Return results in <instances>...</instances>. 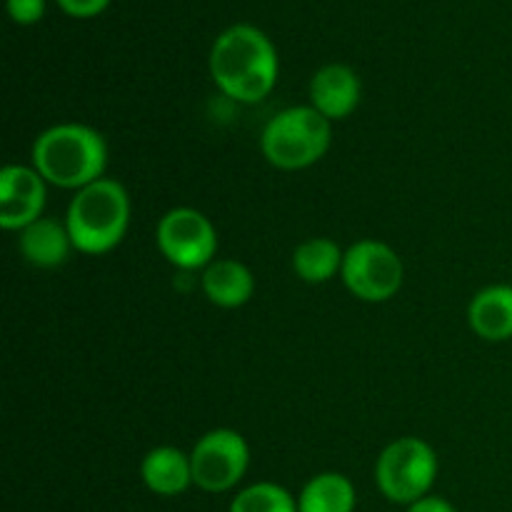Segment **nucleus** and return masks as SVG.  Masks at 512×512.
<instances>
[{
	"mask_svg": "<svg viewBox=\"0 0 512 512\" xmlns=\"http://www.w3.org/2000/svg\"><path fill=\"white\" fill-rule=\"evenodd\" d=\"M215 85L238 103H258L275 88L278 55L268 35L253 25H233L210 50Z\"/></svg>",
	"mask_w": 512,
	"mask_h": 512,
	"instance_id": "nucleus-1",
	"label": "nucleus"
},
{
	"mask_svg": "<svg viewBox=\"0 0 512 512\" xmlns=\"http://www.w3.org/2000/svg\"><path fill=\"white\" fill-rule=\"evenodd\" d=\"M108 145L98 130L80 123L53 125L33 143V168L45 183L83 190L103 178Z\"/></svg>",
	"mask_w": 512,
	"mask_h": 512,
	"instance_id": "nucleus-2",
	"label": "nucleus"
},
{
	"mask_svg": "<svg viewBox=\"0 0 512 512\" xmlns=\"http://www.w3.org/2000/svg\"><path fill=\"white\" fill-rule=\"evenodd\" d=\"M128 223V190L113 178H100L78 190L65 215V228L73 240V248L85 255H103L118 248Z\"/></svg>",
	"mask_w": 512,
	"mask_h": 512,
	"instance_id": "nucleus-3",
	"label": "nucleus"
},
{
	"mask_svg": "<svg viewBox=\"0 0 512 512\" xmlns=\"http://www.w3.org/2000/svg\"><path fill=\"white\" fill-rule=\"evenodd\" d=\"M330 120L313 105L280 110L268 120L260 148L270 165L280 170H303L318 163L330 148Z\"/></svg>",
	"mask_w": 512,
	"mask_h": 512,
	"instance_id": "nucleus-4",
	"label": "nucleus"
},
{
	"mask_svg": "<svg viewBox=\"0 0 512 512\" xmlns=\"http://www.w3.org/2000/svg\"><path fill=\"white\" fill-rule=\"evenodd\" d=\"M438 478V455L425 440L400 438L380 453L375 483L390 503L413 505L428 495Z\"/></svg>",
	"mask_w": 512,
	"mask_h": 512,
	"instance_id": "nucleus-5",
	"label": "nucleus"
},
{
	"mask_svg": "<svg viewBox=\"0 0 512 512\" xmlns=\"http://www.w3.org/2000/svg\"><path fill=\"white\" fill-rule=\"evenodd\" d=\"M340 278L355 298L365 303H385L403 288L405 268L390 245L380 240H360L345 250Z\"/></svg>",
	"mask_w": 512,
	"mask_h": 512,
	"instance_id": "nucleus-6",
	"label": "nucleus"
},
{
	"mask_svg": "<svg viewBox=\"0 0 512 512\" xmlns=\"http://www.w3.org/2000/svg\"><path fill=\"white\" fill-rule=\"evenodd\" d=\"M158 248L175 268H208L218 253V233L200 210L173 208L158 223Z\"/></svg>",
	"mask_w": 512,
	"mask_h": 512,
	"instance_id": "nucleus-7",
	"label": "nucleus"
},
{
	"mask_svg": "<svg viewBox=\"0 0 512 512\" xmlns=\"http://www.w3.org/2000/svg\"><path fill=\"white\" fill-rule=\"evenodd\" d=\"M250 448L238 430L218 428L198 440L190 453L193 483L205 493H225L243 480Z\"/></svg>",
	"mask_w": 512,
	"mask_h": 512,
	"instance_id": "nucleus-8",
	"label": "nucleus"
},
{
	"mask_svg": "<svg viewBox=\"0 0 512 512\" xmlns=\"http://www.w3.org/2000/svg\"><path fill=\"white\" fill-rule=\"evenodd\" d=\"M43 208V175L25 165H5L0 170V225L5 230H23L40 218Z\"/></svg>",
	"mask_w": 512,
	"mask_h": 512,
	"instance_id": "nucleus-9",
	"label": "nucleus"
},
{
	"mask_svg": "<svg viewBox=\"0 0 512 512\" xmlns=\"http://www.w3.org/2000/svg\"><path fill=\"white\" fill-rule=\"evenodd\" d=\"M310 100L318 113L328 120H343L358 108L360 103V80L348 65H325L313 75L310 83Z\"/></svg>",
	"mask_w": 512,
	"mask_h": 512,
	"instance_id": "nucleus-10",
	"label": "nucleus"
},
{
	"mask_svg": "<svg viewBox=\"0 0 512 512\" xmlns=\"http://www.w3.org/2000/svg\"><path fill=\"white\" fill-rule=\"evenodd\" d=\"M470 328L488 343L512 338V285L483 288L468 305Z\"/></svg>",
	"mask_w": 512,
	"mask_h": 512,
	"instance_id": "nucleus-11",
	"label": "nucleus"
},
{
	"mask_svg": "<svg viewBox=\"0 0 512 512\" xmlns=\"http://www.w3.org/2000/svg\"><path fill=\"white\" fill-rule=\"evenodd\" d=\"M18 248L20 255L35 268H58L68 260L73 240L65 223H58L55 218H38L20 230Z\"/></svg>",
	"mask_w": 512,
	"mask_h": 512,
	"instance_id": "nucleus-12",
	"label": "nucleus"
},
{
	"mask_svg": "<svg viewBox=\"0 0 512 512\" xmlns=\"http://www.w3.org/2000/svg\"><path fill=\"white\" fill-rule=\"evenodd\" d=\"M140 478L148 485V490H153L155 495H163V498L185 493L193 485L190 455H185L178 448H170V445L150 450L140 463Z\"/></svg>",
	"mask_w": 512,
	"mask_h": 512,
	"instance_id": "nucleus-13",
	"label": "nucleus"
},
{
	"mask_svg": "<svg viewBox=\"0 0 512 512\" xmlns=\"http://www.w3.org/2000/svg\"><path fill=\"white\" fill-rule=\"evenodd\" d=\"M203 293L218 308H240L248 303L255 293V278L243 263L238 260H213L205 268L203 278Z\"/></svg>",
	"mask_w": 512,
	"mask_h": 512,
	"instance_id": "nucleus-14",
	"label": "nucleus"
},
{
	"mask_svg": "<svg viewBox=\"0 0 512 512\" xmlns=\"http://www.w3.org/2000/svg\"><path fill=\"white\" fill-rule=\"evenodd\" d=\"M345 253L330 238H310L293 253V270L305 283H328L343 270Z\"/></svg>",
	"mask_w": 512,
	"mask_h": 512,
	"instance_id": "nucleus-15",
	"label": "nucleus"
},
{
	"mask_svg": "<svg viewBox=\"0 0 512 512\" xmlns=\"http://www.w3.org/2000/svg\"><path fill=\"white\" fill-rule=\"evenodd\" d=\"M300 512H353L355 488L345 475L320 473L310 480L298 498Z\"/></svg>",
	"mask_w": 512,
	"mask_h": 512,
	"instance_id": "nucleus-16",
	"label": "nucleus"
},
{
	"mask_svg": "<svg viewBox=\"0 0 512 512\" xmlns=\"http://www.w3.org/2000/svg\"><path fill=\"white\" fill-rule=\"evenodd\" d=\"M230 512H300L298 500L275 483H255L240 490L230 503Z\"/></svg>",
	"mask_w": 512,
	"mask_h": 512,
	"instance_id": "nucleus-17",
	"label": "nucleus"
},
{
	"mask_svg": "<svg viewBox=\"0 0 512 512\" xmlns=\"http://www.w3.org/2000/svg\"><path fill=\"white\" fill-rule=\"evenodd\" d=\"M8 13L15 23L30 25L43 18L45 0H8Z\"/></svg>",
	"mask_w": 512,
	"mask_h": 512,
	"instance_id": "nucleus-18",
	"label": "nucleus"
},
{
	"mask_svg": "<svg viewBox=\"0 0 512 512\" xmlns=\"http://www.w3.org/2000/svg\"><path fill=\"white\" fill-rule=\"evenodd\" d=\"M58 3L73 18H93L108 8L110 0H58Z\"/></svg>",
	"mask_w": 512,
	"mask_h": 512,
	"instance_id": "nucleus-19",
	"label": "nucleus"
},
{
	"mask_svg": "<svg viewBox=\"0 0 512 512\" xmlns=\"http://www.w3.org/2000/svg\"><path fill=\"white\" fill-rule=\"evenodd\" d=\"M408 512H458V510H455L445 498H438V495H425V498H420L418 503L410 505Z\"/></svg>",
	"mask_w": 512,
	"mask_h": 512,
	"instance_id": "nucleus-20",
	"label": "nucleus"
}]
</instances>
